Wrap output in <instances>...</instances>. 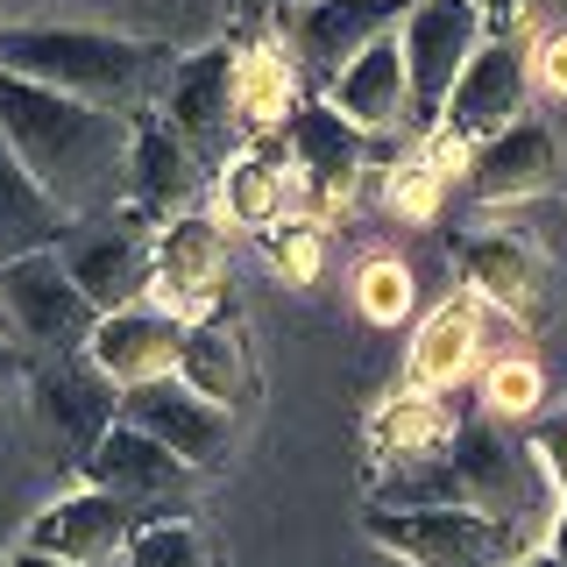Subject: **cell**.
Returning a JSON list of instances; mask_svg holds the SVG:
<instances>
[{"label": "cell", "instance_id": "obj_1", "mask_svg": "<svg viewBox=\"0 0 567 567\" xmlns=\"http://www.w3.org/2000/svg\"><path fill=\"white\" fill-rule=\"evenodd\" d=\"M135 121L106 114V106H85L71 93H50V85H35V79L0 71V135L14 142V156L29 164V177L71 213V220L128 206V185H135Z\"/></svg>", "mask_w": 567, "mask_h": 567}, {"label": "cell", "instance_id": "obj_2", "mask_svg": "<svg viewBox=\"0 0 567 567\" xmlns=\"http://www.w3.org/2000/svg\"><path fill=\"white\" fill-rule=\"evenodd\" d=\"M369 511H489L504 525H525L539 511H560L532 440H518L504 419H461V433L425 461H398L369 483Z\"/></svg>", "mask_w": 567, "mask_h": 567}, {"label": "cell", "instance_id": "obj_3", "mask_svg": "<svg viewBox=\"0 0 567 567\" xmlns=\"http://www.w3.org/2000/svg\"><path fill=\"white\" fill-rule=\"evenodd\" d=\"M185 50L156 35H121V29H85V22H8L0 29V71L35 79L50 93H71L106 114H156L171 71Z\"/></svg>", "mask_w": 567, "mask_h": 567}, {"label": "cell", "instance_id": "obj_4", "mask_svg": "<svg viewBox=\"0 0 567 567\" xmlns=\"http://www.w3.org/2000/svg\"><path fill=\"white\" fill-rule=\"evenodd\" d=\"M362 532L404 567H518L532 554V532L489 511H362Z\"/></svg>", "mask_w": 567, "mask_h": 567}, {"label": "cell", "instance_id": "obj_5", "mask_svg": "<svg viewBox=\"0 0 567 567\" xmlns=\"http://www.w3.org/2000/svg\"><path fill=\"white\" fill-rule=\"evenodd\" d=\"M0 312H8L14 341H29L43 362L50 354H85L100 333V306L79 291V277H71V262L58 248L0 262Z\"/></svg>", "mask_w": 567, "mask_h": 567}, {"label": "cell", "instance_id": "obj_6", "mask_svg": "<svg viewBox=\"0 0 567 567\" xmlns=\"http://www.w3.org/2000/svg\"><path fill=\"white\" fill-rule=\"evenodd\" d=\"M156 114L171 121V135L185 142L213 177L235 164L248 150L241 114H235V35H220V43H206V50H185V64L171 71Z\"/></svg>", "mask_w": 567, "mask_h": 567}, {"label": "cell", "instance_id": "obj_7", "mask_svg": "<svg viewBox=\"0 0 567 567\" xmlns=\"http://www.w3.org/2000/svg\"><path fill=\"white\" fill-rule=\"evenodd\" d=\"M489 43V22L475 0H412L404 8V29H398V50H404V71H412V114L419 128H433L447 114L461 71L483 58Z\"/></svg>", "mask_w": 567, "mask_h": 567}, {"label": "cell", "instance_id": "obj_8", "mask_svg": "<svg viewBox=\"0 0 567 567\" xmlns=\"http://www.w3.org/2000/svg\"><path fill=\"white\" fill-rule=\"evenodd\" d=\"M121 398H128V390L106 377L93 354H50V362H35V377H29L35 425L50 433V447H58L71 468H85V454L121 425Z\"/></svg>", "mask_w": 567, "mask_h": 567}, {"label": "cell", "instance_id": "obj_9", "mask_svg": "<svg viewBox=\"0 0 567 567\" xmlns=\"http://www.w3.org/2000/svg\"><path fill=\"white\" fill-rule=\"evenodd\" d=\"M150 518H164V511L79 483L71 496H50V504L35 511L29 532H22V546H35V554H50V560H71V567H100V560H121V554H128V539Z\"/></svg>", "mask_w": 567, "mask_h": 567}, {"label": "cell", "instance_id": "obj_10", "mask_svg": "<svg viewBox=\"0 0 567 567\" xmlns=\"http://www.w3.org/2000/svg\"><path fill=\"white\" fill-rule=\"evenodd\" d=\"M284 150H291L298 185H306V220L327 227L333 213L354 199V185H362V171H369V135L354 128L333 100H306L298 121L284 128Z\"/></svg>", "mask_w": 567, "mask_h": 567}, {"label": "cell", "instance_id": "obj_11", "mask_svg": "<svg viewBox=\"0 0 567 567\" xmlns=\"http://www.w3.org/2000/svg\"><path fill=\"white\" fill-rule=\"evenodd\" d=\"M404 8L412 0H298L284 14V43H291L298 71L333 85L354 58H369L383 35L404 29Z\"/></svg>", "mask_w": 567, "mask_h": 567}, {"label": "cell", "instance_id": "obj_12", "mask_svg": "<svg viewBox=\"0 0 567 567\" xmlns=\"http://www.w3.org/2000/svg\"><path fill=\"white\" fill-rule=\"evenodd\" d=\"M121 419L142 425V433H156L177 461H192L199 475L227 468V454H235V440H241V412L199 398L185 377H164V383L128 390V398H121Z\"/></svg>", "mask_w": 567, "mask_h": 567}, {"label": "cell", "instance_id": "obj_13", "mask_svg": "<svg viewBox=\"0 0 567 567\" xmlns=\"http://www.w3.org/2000/svg\"><path fill=\"white\" fill-rule=\"evenodd\" d=\"M525 106H532V50L518 43V35H489L483 58L461 71V85H454L447 114H440V128H454L461 142L483 150V142L518 128Z\"/></svg>", "mask_w": 567, "mask_h": 567}, {"label": "cell", "instance_id": "obj_14", "mask_svg": "<svg viewBox=\"0 0 567 567\" xmlns=\"http://www.w3.org/2000/svg\"><path fill=\"white\" fill-rule=\"evenodd\" d=\"M227 298V220L220 213H177L156 227V306L199 319Z\"/></svg>", "mask_w": 567, "mask_h": 567}, {"label": "cell", "instance_id": "obj_15", "mask_svg": "<svg viewBox=\"0 0 567 567\" xmlns=\"http://www.w3.org/2000/svg\"><path fill=\"white\" fill-rule=\"evenodd\" d=\"M177 377L199 390V398L227 404V412H248V404H256L262 377H256V348H248V319H241L235 298H220L213 312H199V319L185 327Z\"/></svg>", "mask_w": 567, "mask_h": 567}, {"label": "cell", "instance_id": "obj_16", "mask_svg": "<svg viewBox=\"0 0 567 567\" xmlns=\"http://www.w3.org/2000/svg\"><path fill=\"white\" fill-rule=\"evenodd\" d=\"M213 199H220V220L248 227V235H270L284 220H306V185H298L291 150L277 142H248V150L213 177Z\"/></svg>", "mask_w": 567, "mask_h": 567}, {"label": "cell", "instance_id": "obj_17", "mask_svg": "<svg viewBox=\"0 0 567 567\" xmlns=\"http://www.w3.org/2000/svg\"><path fill=\"white\" fill-rule=\"evenodd\" d=\"M79 483L85 489H114V496H128V504H150L156 511V504H171V496H185L192 483H199V468H192V461H177L156 433H142V425L121 419L114 433L85 454Z\"/></svg>", "mask_w": 567, "mask_h": 567}, {"label": "cell", "instance_id": "obj_18", "mask_svg": "<svg viewBox=\"0 0 567 567\" xmlns=\"http://www.w3.org/2000/svg\"><path fill=\"white\" fill-rule=\"evenodd\" d=\"M71 277H79V291L106 312H128V306H150L156 298V227L142 220L135 206L114 213V235L106 241H85L79 256H71Z\"/></svg>", "mask_w": 567, "mask_h": 567}, {"label": "cell", "instance_id": "obj_19", "mask_svg": "<svg viewBox=\"0 0 567 567\" xmlns=\"http://www.w3.org/2000/svg\"><path fill=\"white\" fill-rule=\"evenodd\" d=\"M298 106H306V79H298L291 43L270 35V29L235 35V114H241V135L248 142H277L298 121Z\"/></svg>", "mask_w": 567, "mask_h": 567}, {"label": "cell", "instance_id": "obj_20", "mask_svg": "<svg viewBox=\"0 0 567 567\" xmlns=\"http://www.w3.org/2000/svg\"><path fill=\"white\" fill-rule=\"evenodd\" d=\"M461 291L483 298L489 312H504L511 327L532 319L546 306V262L539 248L511 227H489V235H461Z\"/></svg>", "mask_w": 567, "mask_h": 567}, {"label": "cell", "instance_id": "obj_21", "mask_svg": "<svg viewBox=\"0 0 567 567\" xmlns=\"http://www.w3.org/2000/svg\"><path fill=\"white\" fill-rule=\"evenodd\" d=\"M185 327H192V319H177V312H164V306L150 298V306L106 312L85 354H93V362H100L121 390H142V383L177 377V354H185Z\"/></svg>", "mask_w": 567, "mask_h": 567}, {"label": "cell", "instance_id": "obj_22", "mask_svg": "<svg viewBox=\"0 0 567 567\" xmlns=\"http://www.w3.org/2000/svg\"><path fill=\"white\" fill-rule=\"evenodd\" d=\"M206 185H213V171L171 135V121L142 114L135 121V185H128V206L150 227H164V220H177V213H199Z\"/></svg>", "mask_w": 567, "mask_h": 567}, {"label": "cell", "instance_id": "obj_23", "mask_svg": "<svg viewBox=\"0 0 567 567\" xmlns=\"http://www.w3.org/2000/svg\"><path fill=\"white\" fill-rule=\"evenodd\" d=\"M483 319H489L483 298L447 291L433 312L419 319L412 354H404V383L412 390H461L475 369H483Z\"/></svg>", "mask_w": 567, "mask_h": 567}, {"label": "cell", "instance_id": "obj_24", "mask_svg": "<svg viewBox=\"0 0 567 567\" xmlns=\"http://www.w3.org/2000/svg\"><path fill=\"white\" fill-rule=\"evenodd\" d=\"M560 177V142L546 121H518L511 135H496L475 150V171H468V192L483 206H518V199H539L546 185Z\"/></svg>", "mask_w": 567, "mask_h": 567}, {"label": "cell", "instance_id": "obj_25", "mask_svg": "<svg viewBox=\"0 0 567 567\" xmlns=\"http://www.w3.org/2000/svg\"><path fill=\"white\" fill-rule=\"evenodd\" d=\"M327 100L341 106L362 135H390V128H419L412 114V71H404V50L398 35H383L369 58H354L341 79L327 85Z\"/></svg>", "mask_w": 567, "mask_h": 567}, {"label": "cell", "instance_id": "obj_26", "mask_svg": "<svg viewBox=\"0 0 567 567\" xmlns=\"http://www.w3.org/2000/svg\"><path fill=\"white\" fill-rule=\"evenodd\" d=\"M461 433V419H454V404L440 398V390H412L404 383L398 398H383L377 412H369V454H377V468H398V461H425V454H440L447 440Z\"/></svg>", "mask_w": 567, "mask_h": 567}, {"label": "cell", "instance_id": "obj_27", "mask_svg": "<svg viewBox=\"0 0 567 567\" xmlns=\"http://www.w3.org/2000/svg\"><path fill=\"white\" fill-rule=\"evenodd\" d=\"M64 227H71V213L35 185L29 164L14 156V142L0 135V262H22V256L58 248Z\"/></svg>", "mask_w": 567, "mask_h": 567}, {"label": "cell", "instance_id": "obj_28", "mask_svg": "<svg viewBox=\"0 0 567 567\" xmlns=\"http://www.w3.org/2000/svg\"><path fill=\"white\" fill-rule=\"evenodd\" d=\"M354 312L369 327H404L412 319V270L398 256H362L354 262Z\"/></svg>", "mask_w": 567, "mask_h": 567}, {"label": "cell", "instance_id": "obj_29", "mask_svg": "<svg viewBox=\"0 0 567 567\" xmlns=\"http://www.w3.org/2000/svg\"><path fill=\"white\" fill-rule=\"evenodd\" d=\"M539 398H546V369L532 354H504V362L483 369V412L489 419L525 425V419H539Z\"/></svg>", "mask_w": 567, "mask_h": 567}, {"label": "cell", "instance_id": "obj_30", "mask_svg": "<svg viewBox=\"0 0 567 567\" xmlns=\"http://www.w3.org/2000/svg\"><path fill=\"white\" fill-rule=\"evenodd\" d=\"M121 567H213V539L192 518H150L128 539Z\"/></svg>", "mask_w": 567, "mask_h": 567}, {"label": "cell", "instance_id": "obj_31", "mask_svg": "<svg viewBox=\"0 0 567 567\" xmlns=\"http://www.w3.org/2000/svg\"><path fill=\"white\" fill-rule=\"evenodd\" d=\"M262 241V262L291 284V291H306V284H319V270H327V227L319 220H284V227H270V235H256Z\"/></svg>", "mask_w": 567, "mask_h": 567}, {"label": "cell", "instance_id": "obj_32", "mask_svg": "<svg viewBox=\"0 0 567 567\" xmlns=\"http://www.w3.org/2000/svg\"><path fill=\"white\" fill-rule=\"evenodd\" d=\"M383 206L398 213V220H412V227H425V220H440V206H447V177L433 171V156H404L398 171L383 177Z\"/></svg>", "mask_w": 567, "mask_h": 567}, {"label": "cell", "instance_id": "obj_33", "mask_svg": "<svg viewBox=\"0 0 567 567\" xmlns=\"http://www.w3.org/2000/svg\"><path fill=\"white\" fill-rule=\"evenodd\" d=\"M532 454H539V468H546V483H554V496L567 504V404L532 425Z\"/></svg>", "mask_w": 567, "mask_h": 567}, {"label": "cell", "instance_id": "obj_34", "mask_svg": "<svg viewBox=\"0 0 567 567\" xmlns=\"http://www.w3.org/2000/svg\"><path fill=\"white\" fill-rule=\"evenodd\" d=\"M532 85L554 93V100H567V29H554V35L532 43Z\"/></svg>", "mask_w": 567, "mask_h": 567}, {"label": "cell", "instance_id": "obj_35", "mask_svg": "<svg viewBox=\"0 0 567 567\" xmlns=\"http://www.w3.org/2000/svg\"><path fill=\"white\" fill-rule=\"evenodd\" d=\"M29 377H35V348L14 341V333H0V398L29 390Z\"/></svg>", "mask_w": 567, "mask_h": 567}, {"label": "cell", "instance_id": "obj_36", "mask_svg": "<svg viewBox=\"0 0 567 567\" xmlns=\"http://www.w3.org/2000/svg\"><path fill=\"white\" fill-rule=\"evenodd\" d=\"M475 8H483L489 35H518V29H525V14H532V0H475Z\"/></svg>", "mask_w": 567, "mask_h": 567}, {"label": "cell", "instance_id": "obj_37", "mask_svg": "<svg viewBox=\"0 0 567 567\" xmlns=\"http://www.w3.org/2000/svg\"><path fill=\"white\" fill-rule=\"evenodd\" d=\"M546 554H554V560L567 567V504L554 511V525H546Z\"/></svg>", "mask_w": 567, "mask_h": 567}, {"label": "cell", "instance_id": "obj_38", "mask_svg": "<svg viewBox=\"0 0 567 567\" xmlns=\"http://www.w3.org/2000/svg\"><path fill=\"white\" fill-rule=\"evenodd\" d=\"M8 567H71V560H50V554H35V546H14Z\"/></svg>", "mask_w": 567, "mask_h": 567}, {"label": "cell", "instance_id": "obj_39", "mask_svg": "<svg viewBox=\"0 0 567 567\" xmlns=\"http://www.w3.org/2000/svg\"><path fill=\"white\" fill-rule=\"evenodd\" d=\"M227 8H235L241 22H262V14H277V0H227Z\"/></svg>", "mask_w": 567, "mask_h": 567}, {"label": "cell", "instance_id": "obj_40", "mask_svg": "<svg viewBox=\"0 0 567 567\" xmlns=\"http://www.w3.org/2000/svg\"><path fill=\"white\" fill-rule=\"evenodd\" d=\"M518 567H560V560H554V554H546V546H532V554H525Z\"/></svg>", "mask_w": 567, "mask_h": 567}, {"label": "cell", "instance_id": "obj_41", "mask_svg": "<svg viewBox=\"0 0 567 567\" xmlns=\"http://www.w3.org/2000/svg\"><path fill=\"white\" fill-rule=\"evenodd\" d=\"M0 333H14V327H8V312H0Z\"/></svg>", "mask_w": 567, "mask_h": 567}, {"label": "cell", "instance_id": "obj_42", "mask_svg": "<svg viewBox=\"0 0 567 567\" xmlns=\"http://www.w3.org/2000/svg\"><path fill=\"white\" fill-rule=\"evenodd\" d=\"M0 29H8V22H0Z\"/></svg>", "mask_w": 567, "mask_h": 567}, {"label": "cell", "instance_id": "obj_43", "mask_svg": "<svg viewBox=\"0 0 567 567\" xmlns=\"http://www.w3.org/2000/svg\"><path fill=\"white\" fill-rule=\"evenodd\" d=\"M291 8H298V0H291Z\"/></svg>", "mask_w": 567, "mask_h": 567}]
</instances>
